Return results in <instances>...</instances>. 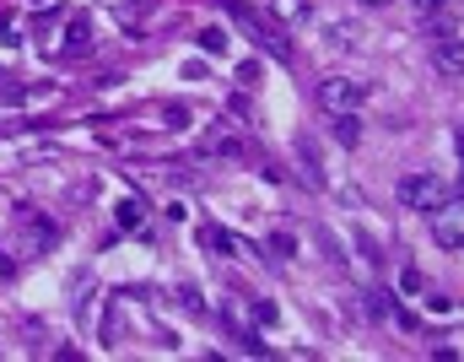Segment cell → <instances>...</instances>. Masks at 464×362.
<instances>
[{
  "mask_svg": "<svg viewBox=\"0 0 464 362\" xmlns=\"http://www.w3.org/2000/svg\"><path fill=\"white\" fill-rule=\"evenodd\" d=\"M119 228H140V206H135V201L119 206Z\"/></svg>",
  "mask_w": 464,
  "mask_h": 362,
  "instance_id": "obj_9",
  "label": "cell"
},
{
  "mask_svg": "<svg viewBox=\"0 0 464 362\" xmlns=\"http://www.w3.org/2000/svg\"><path fill=\"white\" fill-rule=\"evenodd\" d=\"M432 65H438V76H464V44H443L432 54Z\"/></svg>",
  "mask_w": 464,
  "mask_h": 362,
  "instance_id": "obj_5",
  "label": "cell"
},
{
  "mask_svg": "<svg viewBox=\"0 0 464 362\" xmlns=\"http://www.w3.org/2000/svg\"><path fill=\"white\" fill-rule=\"evenodd\" d=\"M400 281H405V292H427V276H421V270H405Z\"/></svg>",
  "mask_w": 464,
  "mask_h": 362,
  "instance_id": "obj_10",
  "label": "cell"
},
{
  "mask_svg": "<svg viewBox=\"0 0 464 362\" xmlns=\"http://www.w3.org/2000/svg\"><path fill=\"white\" fill-rule=\"evenodd\" d=\"M362 5H383V0H362Z\"/></svg>",
  "mask_w": 464,
  "mask_h": 362,
  "instance_id": "obj_15",
  "label": "cell"
},
{
  "mask_svg": "<svg viewBox=\"0 0 464 362\" xmlns=\"http://www.w3.org/2000/svg\"><path fill=\"white\" fill-rule=\"evenodd\" d=\"M394 195H400V206H405V211H438V206L449 201V184H443V179H432V173H405Z\"/></svg>",
  "mask_w": 464,
  "mask_h": 362,
  "instance_id": "obj_1",
  "label": "cell"
},
{
  "mask_svg": "<svg viewBox=\"0 0 464 362\" xmlns=\"http://www.w3.org/2000/svg\"><path fill=\"white\" fill-rule=\"evenodd\" d=\"M335 141H341V146H356V141H362V120H356V109L335 114Z\"/></svg>",
  "mask_w": 464,
  "mask_h": 362,
  "instance_id": "obj_7",
  "label": "cell"
},
{
  "mask_svg": "<svg viewBox=\"0 0 464 362\" xmlns=\"http://www.w3.org/2000/svg\"><path fill=\"white\" fill-rule=\"evenodd\" d=\"M421 16H427V27H432V33H443V38H449V33H459V11H454L449 0H443V5H427Z\"/></svg>",
  "mask_w": 464,
  "mask_h": 362,
  "instance_id": "obj_4",
  "label": "cell"
},
{
  "mask_svg": "<svg viewBox=\"0 0 464 362\" xmlns=\"http://www.w3.org/2000/svg\"><path fill=\"white\" fill-rule=\"evenodd\" d=\"M270 16L286 22V27H297V22H308V0H270Z\"/></svg>",
  "mask_w": 464,
  "mask_h": 362,
  "instance_id": "obj_6",
  "label": "cell"
},
{
  "mask_svg": "<svg viewBox=\"0 0 464 362\" xmlns=\"http://www.w3.org/2000/svg\"><path fill=\"white\" fill-rule=\"evenodd\" d=\"M416 5H421V11H427V5H443V0H416Z\"/></svg>",
  "mask_w": 464,
  "mask_h": 362,
  "instance_id": "obj_14",
  "label": "cell"
},
{
  "mask_svg": "<svg viewBox=\"0 0 464 362\" xmlns=\"http://www.w3.org/2000/svg\"><path fill=\"white\" fill-rule=\"evenodd\" d=\"M356 38H362L356 22H330V44H335V49H356Z\"/></svg>",
  "mask_w": 464,
  "mask_h": 362,
  "instance_id": "obj_8",
  "label": "cell"
},
{
  "mask_svg": "<svg viewBox=\"0 0 464 362\" xmlns=\"http://www.w3.org/2000/svg\"><path fill=\"white\" fill-rule=\"evenodd\" d=\"M432 217V239L438 249H464V201H443L438 211H427Z\"/></svg>",
  "mask_w": 464,
  "mask_h": 362,
  "instance_id": "obj_3",
  "label": "cell"
},
{
  "mask_svg": "<svg viewBox=\"0 0 464 362\" xmlns=\"http://www.w3.org/2000/svg\"><path fill=\"white\" fill-rule=\"evenodd\" d=\"M71 49H87V22H71Z\"/></svg>",
  "mask_w": 464,
  "mask_h": 362,
  "instance_id": "obj_11",
  "label": "cell"
},
{
  "mask_svg": "<svg viewBox=\"0 0 464 362\" xmlns=\"http://www.w3.org/2000/svg\"><path fill=\"white\" fill-rule=\"evenodd\" d=\"M319 103H324L330 114L362 109V103H367V82H351V76H330V82H319Z\"/></svg>",
  "mask_w": 464,
  "mask_h": 362,
  "instance_id": "obj_2",
  "label": "cell"
},
{
  "mask_svg": "<svg viewBox=\"0 0 464 362\" xmlns=\"http://www.w3.org/2000/svg\"><path fill=\"white\" fill-rule=\"evenodd\" d=\"M454 146H459V157H464V130H459V135H454Z\"/></svg>",
  "mask_w": 464,
  "mask_h": 362,
  "instance_id": "obj_13",
  "label": "cell"
},
{
  "mask_svg": "<svg viewBox=\"0 0 464 362\" xmlns=\"http://www.w3.org/2000/svg\"><path fill=\"white\" fill-rule=\"evenodd\" d=\"M200 38H206V49H211V54H217V49H222V44H227V38H222V27H206V33H200Z\"/></svg>",
  "mask_w": 464,
  "mask_h": 362,
  "instance_id": "obj_12",
  "label": "cell"
}]
</instances>
